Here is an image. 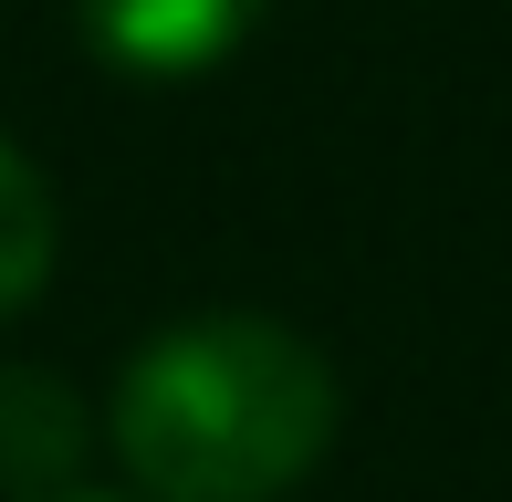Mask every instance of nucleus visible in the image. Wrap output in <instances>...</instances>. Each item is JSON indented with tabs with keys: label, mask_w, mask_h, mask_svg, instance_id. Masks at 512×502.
<instances>
[{
	"label": "nucleus",
	"mask_w": 512,
	"mask_h": 502,
	"mask_svg": "<svg viewBox=\"0 0 512 502\" xmlns=\"http://www.w3.org/2000/svg\"><path fill=\"white\" fill-rule=\"evenodd\" d=\"M345 387L272 314H189L115 377V461L147 502H283L335 450Z\"/></svg>",
	"instance_id": "obj_1"
},
{
	"label": "nucleus",
	"mask_w": 512,
	"mask_h": 502,
	"mask_svg": "<svg viewBox=\"0 0 512 502\" xmlns=\"http://www.w3.org/2000/svg\"><path fill=\"white\" fill-rule=\"evenodd\" d=\"M272 0H74L84 42L126 84H199L262 32Z\"/></svg>",
	"instance_id": "obj_2"
},
{
	"label": "nucleus",
	"mask_w": 512,
	"mask_h": 502,
	"mask_svg": "<svg viewBox=\"0 0 512 502\" xmlns=\"http://www.w3.org/2000/svg\"><path fill=\"white\" fill-rule=\"evenodd\" d=\"M74 440H84V419H74V398L53 377H0V471H11V492H32V502L74 492L63 482Z\"/></svg>",
	"instance_id": "obj_3"
},
{
	"label": "nucleus",
	"mask_w": 512,
	"mask_h": 502,
	"mask_svg": "<svg viewBox=\"0 0 512 502\" xmlns=\"http://www.w3.org/2000/svg\"><path fill=\"white\" fill-rule=\"evenodd\" d=\"M42 272H53V189H42V168L0 136V314L32 304Z\"/></svg>",
	"instance_id": "obj_4"
},
{
	"label": "nucleus",
	"mask_w": 512,
	"mask_h": 502,
	"mask_svg": "<svg viewBox=\"0 0 512 502\" xmlns=\"http://www.w3.org/2000/svg\"><path fill=\"white\" fill-rule=\"evenodd\" d=\"M42 502H126V492H42Z\"/></svg>",
	"instance_id": "obj_5"
}]
</instances>
